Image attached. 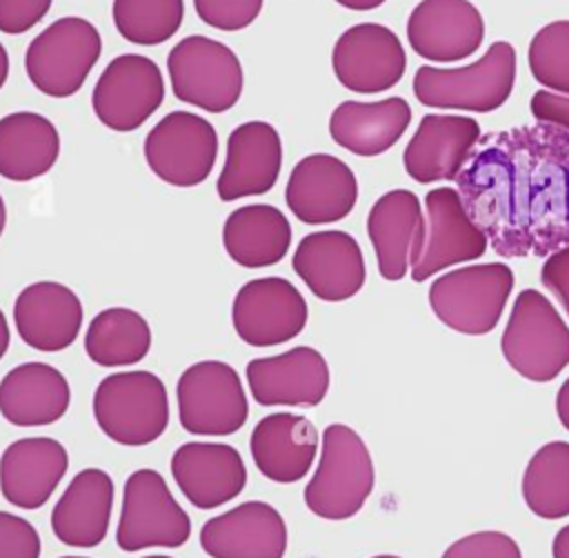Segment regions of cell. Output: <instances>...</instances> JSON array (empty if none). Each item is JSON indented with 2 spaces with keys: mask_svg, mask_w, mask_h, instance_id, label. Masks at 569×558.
Returning a JSON list of instances; mask_svg holds the SVG:
<instances>
[{
  "mask_svg": "<svg viewBox=\"0 0 569 558\" xmlns=\"http://www.w3.org/2000/svg\"><path fill=\"white\" fill-rule=\"evenodd\" d=\"M456 185L498 256H549L569 245L565 129L536 122L480 136Z\"/></svg>",
  "mask_w": 569,
  "mask_h": 558,
  "instance_id": "cell-1",
  "label": "cell"
},
{
  "mask_svg": "<svg viewBox=\"0 0 569 558\" xmlns=\"http://www.w3.org/2000/svg\"><path fill=\"white\" fill-rule=\"evenodd\" d=\"M516 67V49L507 40H496L480 60L467 67H418L413 96L433 109L489 113L509 100Z\"/></svg>",
  "mask_w": 569,
  "mask_h": 558,
  "instance_id": "cell-2",
  "label": "cell"
},
{
  "mask_svg": "<svg viewBox=\"0 0 569 558\" xmlns=\"http://www.w3.org/2000/svg\"><path fill=\"white\" fill-rule=\"evenodd\" d=\"M376 469L365 440L347 425L322 431L320 462L305 487V505L327 520L356 516L373 491Z\"/></svg>",
  "mask_w": 569,
  "mask_h": 558,
  "instance_id": "cell-3",
  "label": "cell"
},
{
  "mask_svg": "<svg viewBox=\"0 0 569 558\" xmlns=\"http://www.w3.org/2000/svg\"><path fill=\"white\" fill-rule=\"evenodd\" d=\"M500 349L516 373L549 382L569 365V327L545 293L522 289L511 307Z\"/></svg>",
  "mask_w": 569,
  "mask_h": 558,
  "instance_id": "cell-4",
  "label": "cell"
},
{
  "mask_svg": "<svg viewBox=\"0 0 569 558\" xmlns=\"http://www.w3.org/2000/svg\"><path fill=\"white\" fill-rule=\"evenodd\" d=\"M93 418L102 434L118 445H149L169 425L164 382L151 371L111 373L93 391Z\"/></svg>",
  "mask_w": 569,
  "mask_h": 558,
  "instance_id": "cell-5",
  "label": "cell"
},
{
  "mask_svg": "<svg viewBox=\"0 0 569 558\" xmlns=\"http://www.w3.org/2000/svg\"><path fill=\"white\" fill-rule=\"evenodd\" d=\"M511 289L513 271L509 265H467L431 282L429 307L449 329L467 336H485L498 325Z\"/></svg>",
  "mask_w": 569,
  "mask_h": 558,
  "instance_id": "cell-6",
  "label": "cell"
},
{
  "mask_svg": "<svg viewBox=\"0 0 569 558\" xmlns=\"http://www.w3.org/2000/svg\"><path fill=\"white\" fill-rule=\"evenodd\" d=\"M100 53V31L80 16H64L29 42L24 71L40 93L69 98L80 91Z\"/></svg>",
  "mask_w": 569,
  "mask_h": 558,
  "instance_id": "cell-7",
  "label": "cell"
},
{
  "mask_svg": "<svg viewBox=\"0 0 569 558\" xmlns=\"http://www.w3.org/2000/svg\"><path fill=\"white\" fill-rule=\"evenodd\" d=\"M167 69L173 96L209 113L229 111L242 96V64L233 49L220 40L182 38L169 51Z\"/></svg>",
  "mask_w": 569,
  "mask_h": 558,
  "instance_id": "cell-8",
  "label": "cell"
},
{
  "mask_svg": "<svg viewBox=\"0 0 569 558\" xmlns=\"http://www.w3.org/2000/svg\"><path fill=\"white\" fill-rule=\"evenodd\" d=\"M182 429L196 436H231L249 418L238 371L222 360H200L182 371L176 387Z\"/></svg>",
  "mask_w": 569,
  "mask_h": 558,
  "instance_id": "cell-9",
  "label": "cell"
},
{
  "mask_svg": "<svg viewBox=\"0 0 569 558\" xmlns=\"http://www.w3.org/2000/svg\"><path fill=\"white\" fill-rule=\"evenodd\" d=\"M191 536V520L153 469H138L124 480L122 511L116 542L122 551L147 547H182Z\"/></svg>",
  "mask_w": 569,
  "mask_h": 558,
  "instance_id": "cell-10",
  "label": "cell"
},
{
  "mask_svg": "<svg viewBox=\"0 0 569 558\" xmlns=\"http://www.w3.org/2000/svg\"><path fill=\"white\" fill-rule=\"evenodd\" d=\"M218 158V133L191 111H171L144 138V160L160 180L196 187L209 178Z\"/></svg>",
  "mask_w": 569,
  "mask_h": 558,
  "instance_id": "cell-11",
  "label": "cell"
},
{
  "mask_svg": "<svg viewBox=\"0 0 569 558\" xmlns=\"http://www.w3.org/2000/svg\"><path fill=\"white\" fill-rule=\"evenodd\" d=\"M164 100L160 67L142 53L116 56L100 73L91 107L96 118L120 133L142 127Z\"/></svg>",
  "mask_w": 569,
  "mask_h": 558,
  "instance_id": "cell-12",
  "label": "cell"
},
{
  "mask_svg": "<svg viewBox=\"0 0 569 558\" xmlns=\"http://www.w3.org/2000/svg\"><path fill=\"white\" fill-rule=\"evenodd\" d=\"M307 316L302 293L278 276L244 282L231 307L233 329L251 347H276L296 338L305 329Z\"/></svg>",
  "mask_w": 569,
  "mask_h": 558,
  "instance_id": "cell-13",
  "label": "cell"
},
{
  "mask_svg": "<svg viewBox=\"0 0 569 558\" xmlns=\"http://www.w3.org/2000/svg\"><path fill=\"white\" fill-rule=\"evenodd\" d=\"M425 209V245L411 267L413 282H425L451 265L478 260L487 251L489 240L465 209L458 189L436 187L427 191Z\"/></svg>",
  "mask_w": 569,
  "mask_h": 558,
  "instance_id": "cell-14",
  "label": "cell"
},
{
  "mask_svg": "<svg viewBox=\"0 0 569 558\" xmlns=\"http://www.w3.org/2000/svg\"><path fill=\"white\" fill-rule=\"evenodd\" d=\"M331 67L345 89L380 93L402 80L407 56L400 38L389 27L360 22L338 36Z\"/></svg>",
  "mask_w": 569,
  "mask_h": 558,
  "instance_id": "cell-15",
  "label": "cell"
},
{
  "mask_svg": "<svg viewBox=\"0 0 569 558\" xmlns=\"http://www.w3.org/2000/svg\"><path fill=\"white\" fill-rule=\"evenodd\" d=\"M291 267L309 291L325 302L353 298L367 278L358 240L340 229L307 233L293 251Z\"/></svg>",
  "mask_w": 569,
  "mask_h": 558,
  "instance_id": "cell-16",
  "label": "cell"
},
{
  "mask_svg": "<svg viewBox=\"0 0 569 558\" xmlns=\"http://www.w3.org/2000/svg\"><path fill=\"white\" fill-rule=\"evenodd\" d=\"M291 213L305 225H331L351 213L358 200V180L347 162L331 153H311L298 160L284 187Z\"/></svg>",
  "mask_w": 569,
  "mask_h": 558,
  "instance_id": "cell-17",
  "label": "cell"
},
{
  "mask_svg": "<svg viewBox=\"0 0 569 558\" xmlns=\"http://www.w3.org/2000/svg\"><path fill=\"white\" fill-rule=\"evenodd\" d=\"M325 356L307 345L247 365L251 396L262 407H316L329 391Z\"/></svg>",
  "mask_w": 569,
  "mask_h": 558,
  "instance_id": "cell-18",
  "label": "cell"
},
{
  "mask_svg": "<svg viewBox=\"0 0 569 558\" xmlns=\"http://www.w3.org/2000/svg\"><path fill=\"white\" fill-rule=\"evenodd\" d=\"M407 40L429 62H458L480 49L485 20L469 0H420L407 18Z\"/></svg>",
  "mask_w": 569,
  "mask_h": 558,
  "instance_id": "cell-19",
  "label": "cell"
},
{
  "mask_svg": "<svg viewBox=\"0 0 569 558\" xmlns=\"http://www.w3.org/2000/svg\"><path fill=\"white\" fill-rule=\"evenodd\" d=\"M367 236L376 251L378 271L396 282L418 262L425 245V209L409 189L382 193L369 209Z\"/></svg>",
  "mask_w": 569,
  "mask_h": 558,
  "instance_id": "cell-20",
  "label": "cell"
},
{
  "mask_svg": "<svg viewBox=\"0 0 569 558\" xmlns=\"http://www.w3.org/2000/svg\"><path fill=\"white\" fill-rule=\"evenodd\" d=\"M200 547L211 558H282L287 525L273 505L247 500L209 518L200 529Z\"/></svg>",
  "mask_w": 569,
  "mask_h": 558,
  "instance_id": "cell-21",
  "label": "cell"
},
{
  "mask_svg": "<svg viewBox=\"0 0 569 558\" xmlns=\"http://www.w3.org/2000/svg\"><path fill=\"white\" fill-rule=\"evenodd\" d=\"M480 136V124L469 116L427 113L405 147V171L420 185L456 180Z\"/></svg>",
  "mask_w": 569,
  "mask_h": 558,
  "instance_id": "cell-22",
  "label": "cell"
},
{
  "mask_svg": "<svg viewBox=\"0 0 569 558\" xmlns=\"http://www.w3.org/2000/svg\"><path fill=\"white\" fill-rule=\"evenodd\" d=\"M280 169L282 142L276 127L264 120L242 122L227 138V156L216 191L224 202L262 196L276 187Z\"/></svg>",
  "mask_w": 569,
  "mask_h": 558,
  "instance_id": "cell-23",
  "label": "cell"
},
{
  "mask_svg": "<svg viewBox=\"0 0 569 558\" xmlns=\"http://www.w3.org/2000/svg\"><path fill=\"white\" fill-rule=\"evenodd\" d=\"M171 476L198 509H216L233 500L247 485L240 451L227 442H184L171 456Z\"/></svg>",
  "mask_w": 569,
  "mask_h": 558,
  "instance_id": "cell-24",
  "label": "cell"
},
{
  "mask_svg": "<svg viewBox=\"0 0 569 558\" xmlns=\"http://www.w3.org/2000/svg\"><path fill=\"white\" fill-rule=\"evenodd\" d=\"M82 316L76 291L56 280L27 285L13 305V322L22 342L44 353L71 347L80 333Z\"/></svg>",
  "mask_w": 569,
  "mask_h": 558,
  "instance_id": "cell-25",
  "label": "cell"
},
{
  "mask_svg": "<svg viewBox=\"0 0 569 558\" xmlns=\"http://www.w3.org/2000/svg\"><path fill=\"white\" fill-rule=\"evenodd\" d=\"M62 442L44 436L13 440L0 456V491L18 509H40L67 474Z\"/></svg>",
  "mask_w": 569,
  "mask_h": 558,
  "instance_id": "cell-26",
  "label": "cell"
},
{
  "mask_svg": "<svg viewBox=\"0 0 569 558\" xmlns=\"http://www.w3.org/2000/svg\"><path fill=\"white\" fill-rule=\"evenodd\" d=\"M249 447L258 471L287 485L309 474L318 451V431L305 416L278 411L253 427Z\"/></svg>",
  "mask_w": 569,
  "mask_h": 558,
  "instance_id": "cell-27",
  "label": "cell"
},
{
  "mask_svg": "<svg viewBox=\"0 0 569 558\" xmlns=\"http://www.w3.org/2000/svg\"><path fill=\"white\" fill-rule=\"evenodd\" d=\"M113 480L107 471L89 467L73 476L51 511V529L67 547H98L109 529Z\"/></svg>",
  "mask_w": 569,
  "mask_h": 558,
  "instance_id": "cell-28",
  "label": "cell"
},
{
  "mask_svg": "<svg viewBox=\"0 0 569 558\" xmlns=\"http://www.w3.org/2000/svg\"><path fill=\"white\" fill-rule=\"evenodd\" d=\"M71 402L67 378L51 365L22 362L0 380V413L16 427L58 422Z\"/></svg>",
  "mask_w": 569,
  "mask_h": 558,
  "instance_id": "cell-29",
  "label": "cell"
},
{
  "mask_svg": "<svg viewBox=\"0 0 569 558\" xmlns=\"http://www.w3.org/2000/svg\"><path fill=\"white\" fill-rule=\"evenodd\" d=\"M411 120V107L405 98L391 96L378 102H340L329 118L333 142L353 156L373 158L391 149Z\"/></svg>",
  "mask_w": 569,
  "mask_h": 558,
  "instance_id": "cell-30",
  "label": "cell"
},
{
  "mask_svg": "<svg viewBox=\"0 0 569 558\" xmlns=\"http://www.w3.org/2000/svg\"><path fill=\"white\" fill-rule=\"evenodd\" d=\"M222 245L229 258L240 267H271L289 251L291 225L273 205H244L227 216Z\"/></svg>",
  "mask_w": 569,
  "mask_h": 558,
  "instance_id": "cell-31",
  "label": "cell"
},
{
  "mask_svg": "<svg viewBox=\"0 0 569 558\" xmlns=\"http://www.w3.org/2000/svg\"><path fill=\"white\" fill-rule=\"evenodd\" d=\"M60 156L56 124L36 111H13L0 118V176L27 182L44 176Z\"/></svg>",
  "mask_w": 569,
  "mask_h": 558,
  "instance_id": "cell-32",
  "label": "cell"
},
{
  "mask_svg": "<svg viewBox=\"0 0 569 558\" xmlns=\"http://www.w3.org/2000/svg\"><path fill=\"white\" fill-rule=\"evenodd\" d=\"M151 349V327L133 309H102L87 327L84 351L100 367H129Z\"/></svg>",
  "mask_w": 569,
  "mask_h": 558,
  "instance_id": "cell-33",
  "label": "cell"
},
{
  "mask_svg": "<svg viewBox=\"0 0 569 558\" xmlns=\"http://www.w3.org/2000/svg\"><path fill=\"white\" fill-rule=\"evenodd\" d=\"M522 498L540 518L569 516V442H547L529 458L522 474Z\"/></svg>",
  "mask_w": 569,
  "mask_h": 558,
  "instance_id": "cell-34",
  "label": "cell"
},
{
  "mask_svg": "<svg viewBox=\"0 0 569 558\" xmlns=\"http://www.w3.org/2000/svg\"><path fill=\"white\" fill-rule=\"evenodd\" d=\"M116 31L140 47L167 42L182 24L184 0H113Z\"/></svg>",
  "mask_w": 569,
  "mask_h": 558,
  "instance_id": "cell-35",
  "label": "cell"
},
{
  "mask_svg": "<svg viewBox=\"0 0 569 558\" xmlns=\"http://www.w3.org/2000/svg\"><path fill=\"white\" fill-rule=\"evenodd\" d=\"M527 62L538 84L569 96V20H553L536 31Z\"/></svg>",
  "mask_w": 569,
  "mask_h": 558,
  "instance_id": "cell-36",
  "label": "cell"
},
{
  "mask_svg": "<svg viewBox=\"0 0 569 558\" xmlns=\"http://www.w3.org/2000/svg\"><path fill=\"white\" fill-rule=\"evenodd\" d=\"M264 0H193L198 18L218 31H242L262 11Z\"/></svg>",
  "mask_w": 569,
  "mask_h": 558,
  "instance_id": "cell-37",
  "label": "cell"
},
{
  "mask_svg": "<svg viewBox=\"0 0 569 558\" xmlns=\"http://www.w3.org/2000/svg\"><path fill=\"white\" fill-rule=\"evenodd\" d=\"M440 558H522V554L509 534L487 529L458 538Z\"/></svg>",
  "mask_w": 569,
  "mask_h": 558,
  "instance_id": "cell-38",
  "label": "cell"
},
{
  "mask_svg": "<svg viewBox=\"0 0 569 558\" xmlns=\"http://www.w3.org/2000/svg\"><path fill=\"white\" fill-rule=\"evenodd\" d=\"M0 558H40V536L27 518L0 511Z\"/></svg>",
  "mask_w": 569,
  "mask_h": 558,
  "instance_id": "cell-39",
  "label": "cell"
},
{
  "mask_svg": "<svg viewBox=\"0 0 569 558\" xmlns=\"http://www.w3.org/2000/svg\"><path fill=\"white\" fill-rule=\"evenodd\" d=\"M53 0H0V31L18 36L33 29L51 9Z\"/></svg>",
  "mask_w": 569,
  "mask_h": 558,
  "instance_id": "cell-40",
  "label": "cell"
},
{
  "mask_svg": "<svg viewBox=\"0 0 569 558\" xmlns=\"http://www.w3.org/2000/svg\"><path fill=\"white\" fill-rule=\"evenodd\" d=\"M540 282L551 291L569 316V245L547 256L540 269Z\"/></svg>",
  "mask_w": 569,
  "mask_h": 558,
  "instance_id": "cell-41",
  "label": "cell"
},
{
  "mask_svg": "<svg viewBox=\"0 0 569 558\" xmlns=\"http://www.w3.org/2000/svg\"><path fill=\"white\" fill-rule=\"evenodd\" d=\"M529 109L538 122L560 127L569 133V96L549 89H538L531 96Z\"/></svg>",
  "mask_w": 569,
  "mask_h": 558,
  "instance_id": "cell-42",
  "label": "cell"
},
{
  "mask_svg": "<svg viewBox=\"0 0 569 558\" xmlns=\"http://www.w3.org/2000/svg\"><path fill=\"white\" fill-rule=\"evenodd\" d=\"M556 413L562 427L569 431V378L560 385L558 396H556Z\"/></svg>",
  "mask_w": 569,
  "mask_h": 558,
  "instance_id": "cell-43",
  "label": "cell"
},
{
  "mask_svg": "<svg viewBox=\"0 0 569 558\" xmlns=\"http://www.w3.org/2000/svg\"><path fill=\"white\" fill-rule=\"evenodd\" d=\"M551 551H553V558H569V525L558 529Z\"/></svg>",
  "mask_w": 569,
  "mask_h": 558,
  "instance_id": "cell-44",
  "label": "cell"
},
{
  "mask_svg": "<svg viewBox=\"0 0 569 558\" xmlns=\"http://www.w3.org/2000/svg\"><path fill=\"white\" fill-rule=\"evenodd\" d=\"M333 2H338L340 7L351 9V11H371V9H378L380 4H385L387 0H333Z\"/></svg>",
  "mask_w": 569,
  "mask_h": 558,
  "instance_id": "cell-45",
  "label": "cell"
},
{
  "mask_svg": "<svg viewBox=\"0 0 569 558\" xmlns=\"http://www.w3.org/2000/svg\"><path fill=\"white\" fill-rule=\"evenodd\" d=\"M9 342H11L9 322H7V316H4L2 309H0V360L4 358V353H7V349H9Z\"/></svg>",
  "mask_w": 569,
  "mask_h": 558,
  "instance_id": "cell-46",
  "label": "cell"
},
{
  "mask_svg": "<svg viewBox=\"0 0 569 558\" xmlns=\"http://www.w3.org/2000/svg\"><path fill=\"white\" fill-rule=\"evenodd\" d=\"M7 78H9V53H7L4 44L0 42V89L4 87Z\"/></svg>",
  "mask_w": 569,
  "mask_h": 558,
  "instance_id": "cell-47",
  "label": "cell"
},
{
  "mask_svg": "<svg viewBox=\"0 0 569 558\" xmlns=\"http://www.w3.org/2000/svg\"><path fill=\"white\" fill-rule=\"evenodd\" d=\"M4 225H7V207H4V198L0 196V236L4 231Z\"/></svg>",
  "mask_w": 569,
  "mask_h": 558,
  "instance_id": "cell-48",
  "label": "cell"
},
{
  "mask_svg": "<svg viewBox=\"0 0 569 558\" xmlns=\"http://www.w3.org/2000/svg\"><path fill=\"white\" fill-rule=\"evenodd\" d=\"M371 558H400V556H391V554H378V556H371Z\"/></svg>",
  "mask_w": 569,
  "mask_h": 558,
  "instance_id": "cell-49",
  "label": "cell"
},
{
  "mask_svg": "<svg viewBox=\"0 0 569 558\" xmlns=\"http://www.w3.org/2000/svg\"><path fill=\"white\" fill-rule=\"evenodd\" d=\"M144 558H171V556H162V554H153V556H144Z\"/></svg>",
  "mask_w": 569,
  "mask_h": 558,
  "instance_id": "cell-50",
  "label": "cell"
},
{
  "mask_svg": "<svg viewBox=\"0 0 569 558\" xmlns=\"http://www.w3.org/2000/svg\"><path fill=\"white\" fill-rule=\"evenodd\" d=\"M62 558H87V556H62Z\"/></svg>",
  "mask_w": 569,
  "mask_h": 558,
  "instance_id": "cell-51",
  "label": "cell"
}]
</instances>
